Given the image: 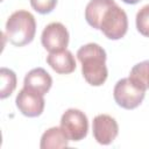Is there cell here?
Listing matches in <instances>:
<instances>
[{
    "mask_svg": "<svg viewBox=\"0 0 149 149\" xmlns=\"http://www.w3.org/2000/svg\"><path fill=\"white\" fill-rule=\"evenodd\" d=\"M92 132L95 141L100 144H111L119 134V126L114 118L108 114H99L93 119Z\"/></svg>",
    "mask_w": 149,
    "mask_h": 149,
    "instance_id": "ba28073f",
    "label": "cell"
},
{
    "mask_svg": "<svg viewBox=\"0 0 149 149\" xmlns=\"http://www.w3.org/2000/svg\"><path fill=\"white\" fill-rule=\"evenodd\" d=\"M47 63L59 74H69L76 70V59L71 51L64 49L61 51L50 52L47 56Z\"/></svg>",
    "mask_w": 149,
    "mask_h": 149,
    "instance_id": "30bf717a",
    "label": "cell"
},
{
    "mask_svg": "<svg viewBox=\"0 0 149 149\" xmlns=\"http://www.w3.org/2000/svg\"><path fill=\"white\" fill-rule=\"evenodd\" d=\"M0 79H1L0 98L5 99V98L9 97L16 87V74L10 69L1 68L0 69Z\"/></svg>",
    "mask_w": 149,
    "mask_h": 149,
    "instance_id": "5bb4252c",
    "label": "cell"
},
{
    "mask_svg": "<svg viewBox=\"0 0 149 149\" xmlns=\"http://www.w3.org/2000/svg\"><path fill=\"white\" fill-rule=\"evenodd\" d=\"M15 104L23 115L28 118H36L43 113L45 101L42 94L27 87H23L19 91L15 99Z\"/></svg>",
    "mask_w": 149,
    "mask_h": 149,
    "instance_id": "52a82bcc",
    "label": "cell"
},
{
    "mask_svg": "<svg viewBox=\"0 0 149 149\" xmlns=\"http://www.w3.org/2000/svg\"><path fill=\"white\" fill-rule=\"evenodd\" d=\"M36 33V21L34 15L28 10H16L7 20L5 35L15 47H23L30 43Z\"/></svg>",
    "mask_w": 149,
    "mask_h": 149,
    "instance_id": "7a4b0ae2",
    "label": "cell"
},
{
    "mask_svg": "<svg viewBox=\"0 0 149 149\" xmlns=\"http://www.w3.org/2000/svg\"><path fill=\"white\" fill-rule=\"evenodd\" d=\"M52 85L51 76L43 68H35L30 70L23 80V87L33 90L42 95H44Z\"/></svg>",
    "mask_w": 149,
    "mask_h": 149,
    "instance_id": "9c48e42d",
    "label": "cell"
},
{
    "mask_svg": "<svg viewBox=\"0 0 149 149\" xmlns=\"http://www.w3.org/2000/svg\"><path fill=\"white\" fill-rule=\"evenodd\" d=\"M31 7L40 14H48L54 10L57 0H30Z\"/></svg>",
    "mask_w": 149,
    "mask_h": 149,
    "instance_id": "2e32d148",
    "label": "cell"
},
{
    "mask_svg": "<svg viewBox=\"0 0 149 149\" xmlns=\"http://www.w3.org/2000/svg\"><path fill=\"white\" fill-rule=\"evenodd\" d=\"M125 3H128V5H135V3H137V2H140V1H142V0H122Z\"/></svg>",
    "mask_w": 149,
    "mask_h": 149,
    "instance_id": "e0dca14e",
    "label": "cell"
},
{
    "mask_svg": "<svg viewBox=\"0 0 149 149\" xmlns=\"http://www.w3.org/2000/svg\"><path fill=\"white\" fill-rule=\"evenodd\" d=\"M129 78L147 91L149 88V61H143L134 65L130 70Z\"/></svg>",
    "mask_w": 149,
    "mask_h": 149,
    "instance_id": "4fadbf2b",
    "label": "cell"
},
{
    "mask_svg": "<svg viewBox=\"0 0 149 149\" xmlns=\"http://www.w3.org/2000/svg\"><path fill=\"white\" fill-rule=\"evenodd\" d=\"M136 28L146 37H149V5L143 6L136 14Z\"/></svg>",
    "mask_w": 149,
    "mask_h": 149,
    "instance_id": "9a60e30c",
    "label": "cell"
},
{
    "mask_svg": "<svg viewBox=\"0 0 149 149\" xmlns=\"http://www.w3.org/2000/svg\"><path fill=\"white\" fill-rule=\"evenodd\" d=\"M41 42L49 52L64 50L69 44V31L63 23L51 22L43 29Z\"/></svg>",
    "mask_w": 149,
    "mask_h": 149,
    "instance_id": "8992f818",
    "label": "cell"
},
{
    "mask_svg": "<svg viewBox=\"0 0 149 149\" xmlns=\"http://www.w3.org/2000/svg\"><path fill=\"white\" fill-rule=\"evenodd\" d=\"M99 30L109 40L122 38L128 30V19L126 12L115 3H113L102 15Z\"/></svg>",
    "mask_w": 149,
    "mask_h": 149,
    "instance_id": "3957f363",
    "label": "cell"
},
{
    "mask_svg": "<svg viewBox=\"0 0 149 149\" xmlns=\"http://www.w3.org/2000/svg\"><path fill=\"white\" fill-rule=\"evenodd\" d=\"M61 128L64 130L70 141H80L87 135V116L84 112L77 108H69L61 118Z\"/></svg>",
    "mask_w": 149,
    "mask_h": 149,
    "instance_id": "5b68a950",
    "label": "cell"
},
{
    "mask_svg": "<svg viewBox=\"0 0 149 149\" xmlns=\"http://www.w3.org/2000/svg\"><path fill=\"white\" fill-rule=\"evenodd\" d=\"M69 137L61 127H51L43 133L40 147L41 149L65 148L69 146Z\"/></svg>",
    "mask_w": 149,
    "mask_h": 149,
    "instance_id": "7c38bea8",
    "label": "cell"
},
{
    "mask_svg": "<svg viewBox=\"0 0 149 149\" xmlns=\"http://www.w3.org/2000/svg\"><path fill=\"white\" fill-rule=\"evenodd\" d=\"M113 95L115 102L125 109H134L144 99L146 90L135 84L129 77L118 80L114 86Z\"/></svg>",
    "mask_w": 149,
    "mask_h": 149,
    "instance_id": "277c9868",
    "label": "cell"
},
{
    "mask_svg": "<svg viewBox=\"0 0 149 149\" xmlns=\"http://www.w3.org/2000/svg\"><path fill=\"white\" fill-rule=\"evenodd\" d=\"M77 58L81 63V72L85 80L92 86H101L108 76L106 66V51L97 43H87L77 51Z\"/></svg>",
    "mask_w": 149,
    "mask_h": 149,
    "instance_id": "6da1fadb",
    "label": "cell"
},
{
    "mask_svg": "<svg viewBox=\"0 0 149 149\" xmlns=\"http://www.w3.org/2000/svg\"><path fill=\"white\" fill-rule=\"evenodd\" d=\"M113 3H115L114 0H91L85 8V19L87 23L94 29H99V23L104 13Z\"/></svg>",
    "mask_w": 149,
    "mask_h": 149,
    "instance_id": "8fae6325",
    "label": "cell"
}]
</instances>
